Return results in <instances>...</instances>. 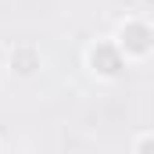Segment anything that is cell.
<instances>
[{
	"label": "cell",
	"instance_id": "1",
	"mask_svg": "<svg viewBox=\"0 0 154 154\" xmlns=\"http://www.w3.org/2000/svg\"><path fill=\"white\" fill-rule=\"evenodd\" d=\"M151 43H154V32L147 22H125L122 29H118V54H125V57H147L151 54Z\"/></svg>",
	"mask_w": 154,
	"mask_h": 154
},
{
	"label": "cell",
	"instance_id": "2",
	"mask_svg": "<svg viewBox=\"0 0 154 154\" xmlns=\"http://www.w3.org/2000/svg\"><path fill=\"white\" fill-rule=\"evenodd\" d=\"M90 68L97 72V75L104 79H115L122 72V54H118L115 43H97L93 50H90Z\"/></svg>",
	"mask_w": 154,
	"mask_h": 154
},
{
	"label": "cell",
	"instance_id": "3",
	"mask_svg": "<svg viewBox=\"0 0 154 154\" xmlns=\"http://www.w3.org/2000/svg\"><path fill=\"white\" fill-rule=\"evenodd\" d=\"M11 68H14L18 75H32L39 68V54L32 47H14V50H11Z\"/></svg>",
	"mask_w": 154,
	"mask_h": 154
},
{
	"label": "cell",
	"instance_id": "4",
	"mask_svg": "<svg viewBox=\"0 0 154 154\" xmlns=\"http://www.w3.org/2000/svg\"><path fill=\"white\" fill-rule=\"evenodd\" d=\"M151 147H154V140L143 133V136H140V147H136V154H151Z\"/></svg>",
	"mask_w": 154,
	"mask_h": 154
}]
</instances>
